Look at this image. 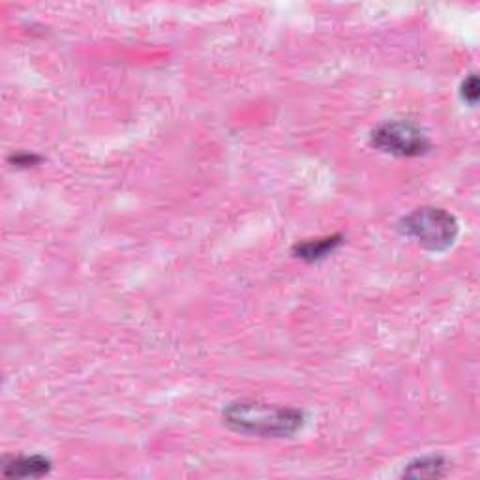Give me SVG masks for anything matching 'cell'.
<instances>
[{
    "label": "cell",
    "mask_w": 480,
    "mask_h": 480,
    "mask_svg": "<svg viewBox=\"0 0 480 480\" xmlns=\"http://www.w3.org/2000/svg\"><path fill=\"white\" fill-rule=\"evenodd\" d=\"M221 421L231 432L240 435L261 439H285L295 437L299 432H302L308 423V417L299 407L239 400L223 407Z\"/></svg>",
    "instance_id": "1"
},
{
    "label": "cell",
    "mask_w": 480,
    "mask_h": 480,
    "mask_svg": "<svg viewBox=\"0 0 480 480\" xmlns=\"http://www.w3.org/2000/svg\"><path fill=\"white\" fill-rule=\"evenodd\" d=\"M403 237L413 239L421 248L443 253L456 244L460 223L454 214L439 207H421L409 212L398 221Z\"/></svg>",
    "instance_id": "2"
},
{
    "label": "cell",
    "mask_w": 480,
    "mask_h": 480,
    "mask_svg": "<svg viewBox=\"0 0 480 480\" xmlns=\"http://www.w3.org/2000/svg\"><path fill=\"white\" fill-rule=\"evenodd\" d=\"M370 145L396 158H419L432 150V141L419 124L409 120H387L375 126L370 134Z\"/></svg>",
    "instance_id": "3"
},
{
    "label": "cell",
    "mask_w": 480,
    "mask_h": 480,
    "mask_svg": "<svg viewBox=\"0 0 480 480\" xmlns=\"http://www.w3.org/2000/svg\"><path fill=\"white\" fill-rule=\"evenodd\" d=\"M53 462L44 454L5 456L3 476L6 478H42L49 475Z\"/></svg>",
    "instance_id": "4"
},
{
    "label": "cell",
    "mask_w": 480,
    "mask_h": 480,
    "mask_svg": "<svg viewBox=\"0 0 480 480\" xmlns=\"http://www.w3.org/2000/svg\"><path fill=\"white\" fill-rule=\"evenodd\" d=\"M343 244V235H331L323 239H310L301 240L291 248V253L297 260L304 263H319L327 260L331 253H334Z\"/></svg>",
    "instance_id": "5"
},
{
    "label": "cell",
    "mask_w": 480,
    "mask_h": 480,
    "mask_svg": "<svg viewBox=\"0 0 480 480\" xmlns=\"http://www.w3.org/2000/svg\"><path fill=\"white\" fill-rule=\"evenodd\" d=\"M449 471V460L443 454H424L411 460L403 471L402 476L405 478H443Z\"/></svg>",
    "instance_id": "6"
},
{
    "label": "cell",
    "mask_w": 480,
    "mask_h": 480,
    "mask_svg": "<svg viewBox=\"0 0 480 480\" xmlns=\"http://www.w3.org/2000/svg\"><path fill=\"white\" fill-rule=\"evenodd\" d=\"M460 100L469 106V107H476L478 104V76L476 74H469L462 85H460Z\"/></svg>",
    "instance_id": "7"
},
{
    "label": "cell",
    "mask_w": 480,
    "mask_h": 480,
    "mask_svg": "<svg viewBox=\"0 0 480 480\" xmlns=\"http://www.w3.org/2000/svg\"><path fill=\"white\" fill-rule=\"evenodd\" d=\"M40 162H42V158L36 154H30V152H15L10 156V164L17 168H32Z\"/></svg>",
    "instance_id": "8"
}]
</instances>
